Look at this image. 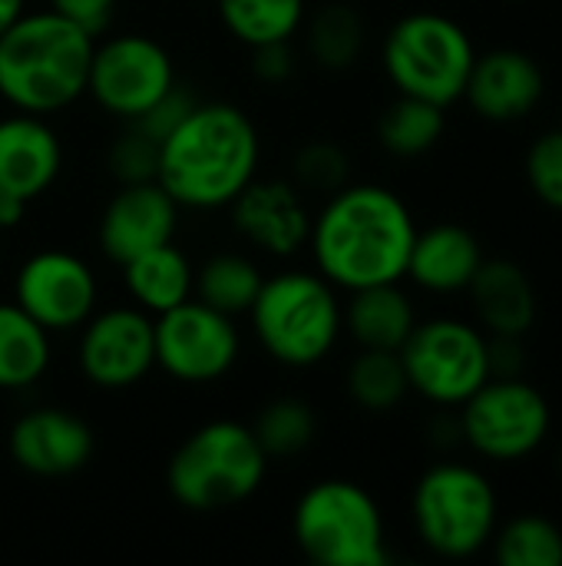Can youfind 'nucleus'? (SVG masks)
Masks as SVG:
<instances>
[{
	"label": "nucleus",
	"instance_id": "obj_27",
	"mask_svg": "<svg viewBox=\"0 0 562 566\" xmlns=\"http://www.w3.org/2000/svg\"><path fill=\"white\" fill-rule=\"evenodd\" d=\"M344 395L364 415H394L411 395L401 355L384 348H358L344 368Z\"/></svg>",
	"mask_w": 562,
	"mask_h": 566
},
{
	"label": "nucleus",
	"instance_id": "obj_30",
	"mask_svg": "<svg viewBox=\"0 0 562 566\" xmlns=\"http://www.w3.org/2000/svg\"><path fill=\"white\" fill-rule=\"evenodd\" d=\"M252 431L268 461H291L318 441V411L301 395H278L262 405Z\"/></svg>",
	"mask_w": 562,
	"mask_h": 566
},
{
	"label": "nucleus",
	"instance_id": "obj_37",
	"mask_svg": "<svg viewBox=\"0 0 562 566\" xmlns=\"http://www.w3.org/2000/svg\"><path fill=\"white\" fill-rule=\"evenodd\" d=\"M490 378H523L527 375V345L520 335H487Z\"/></svg>",
	"mask_w": 562,
	"mask_h": 566
},
{
	"label": "nucleus",
	"instance_id": "obj_41",
	"mask_svg": "<svg viewBox=\"0 0 562 566\" xmlns=\"http://www.w3.org/2000/svg\"><path fill=\"white\" fill-rule=\"evenodd\" d=\"M3 235H7V226L0 222V242H3Z\"/></svg>",
	"mask_w": 562,
	"mask_h": 566
},
{
	"label": "nucleus",
	"instance_id": "obj_13",
	"mask_svg": "<svg viewBox=\"0 0 562 566\" xmlns=\"http://www.w3.org/2000/svg\"><path fill=\"white\" fill-rule=\"evenodd\" d=\"M76 368L96 391H129L156 371V318L142 308H96L76 328Z\"/></svg>",
	"mask_w": 562,
	"mask_h": 566
},
{
	"label": "nucleus",
	"instance_id": "obj_19",
	"mask_svg": "<svg viewBox=\"0 0 562 566\" xmlns=\"http://www.w3.org/2000/svg\"><path fill=\"white\" fill-rule=\"evenodd\" d=\"M63 139L46 116H0V196L33 206L63 176Z\"/></svg>",
	"mask_w": 562,
	"mask_h": 566
},
{
	"label": "nucleus",
	"instance_id": "obj_23",
	"mask_svg": "<svg viewBox=\"0 0 562 566\" xmlns=\"http://www.w3.org/2000/svg\"><path fill=\"white\" fill-rule=\"evenodd\" d=\"M298 36L305 46V60L315 63L321 73H348L361 63L368 50V20L351 0H325L318 7H308Z\"/></svg>",
	"mask_w": 562,
	"mask_h": 566
},
{
	"label": "nucleus",
	"instance_id": "obj_24",
	"mask_svg": "<svg viewBox=\"0 0 562 566\" xmlns=\"http://www.w3.org/2000/svg\"><path fill=\"white\" fill-rule=\"evenodd\" d=\"M119 272H123L126 298L136 308L149 312L152 318L189 302L195 289V262L176 242L156 245L129 259L126 265H119Z\"/></svg>",
	"mask_w": 562,
	"mask_h": 566
},
{
	"label": "nucleus",
	"instance_id": "obj_3",
	"mask_svg": "<svg viewBox=\"0 0 562 566\" xmlns=\"http://www.w3.org/2000/svg\"><path fill=\"white\" fill-rule=\"evenodd\" d=\"M96 36L63 13L26 10L0 33V99L30 116H56L86 96Z\"/></svg>",
	"mask_w": 562,
	"mask_h": 566
},
{
	"label": "nucleus",
	"instance_id": "obj_12",
	"mask_svg": "<svg viewBox=\"0 0 562 566\" xmlns=\"http://www.w3.org/2000/svg\"><path fill=\"white\" fill-rule=\"evenodd\" d=\"M242 348L238 322L199 298L156 315V368L179 385L202 388L229 378Z\"/></svg>",
	"mask_w": 562,
	"mask_h": 566
},
{
	"label": "nucleus",
	"instance_id": "obj_39",
	"mask_svg": "<svg viewBox=\"0 0 562 566\" xmlns=\"http://www.w3.org/2000/svg\"><path fill=\"white\" fill-rule=\"evenodd\" d=\"M30 10V0H0V33Z\"/></svg>",
	"mask_w": 562,
	"mask_h": 566
},
{
	"label": "nucleus",
	"instance_id": "obj_5",
	"mask_svg": "<svg viewBox=\"0 0 562 566\" xmlns=\"http://www.w3.org/2000/svg\"><path fill=\"white\" fill-rule=\"evenodd\" d=\"M252 424L215 418L189 431L166 461V491L189 514H219L252 501L268 478Z\"/></svg>",
	"mask_w": 562,
	"mask_h": 566
},
{
	"label": "nucleus",
	"instance_id": "obj_32",
	"mask_svg": "<svg viewBox=\"0 0 562 566\" xmlns=\"http://www.w3.org/2000/svg\"><path fill=\"white\" fill-rule=\"evenodd\" d=\"M351 176H354L351 153L338 139H328V136L305 139L288 159V179L305 196L325 199V196L338 192L341 186H348Z\"/></svg>",
	"mask_w": 562,
	"mask_h": 566
},
{
	"label": "nucleus",
	"instance_id": "obj_11",
	"mask_svg": "<svg viewBox=\"0 0 562 566\" xmlns=\"http://www.w3.org/2000/svg\"><path fill=\"white\" fill-rule=\"evenodd\" d=\"M176 83L179 70L169 46L149 33L123 30L93 46L86 96L116 123H136Z\"/></svg>",
	"mask_w": 562,
	"mask_h": 566
},
{
	"label": "nucleus",
	"instance_id": "obj_9",
	"mask_svg": "<svg viewBox=\"0 0 562 566\" xmlns=\"http://www.w3.org/2000/svg\"><path fill=\"white\" fill-rule=\"evenodd\" d=\"M407 385L434 408L457 411L487 378V332L477 322L437 315L414 325L401 345Z\"/></svg>",
	"mask_w": 562,
	"mask_h": 566
},
{
	"label": "nucleus",
	"instance_id": "obj_14",
	"mask_svg": "<svg viewBox=\"0 0 562 566\" xmlns=\"http://www.w3.org/2000/svg\"><path fill=\"white\" fill-rule=\"evenodd\" d=\"M10 298L50 335H73L99 308V275L70 249H36L17 265Z\"/></svg>",
	"mask_w": 562,
	"mask_h": 566
},
{
	"label": "nucleus",
	"instance_id": "obj_29",
	"mask_svg": "<svg viewBox=\"0 0 562 566\" xmlns=\"http://www.w3.org/2000/svg\"><path fill=\"white\" fill-rule=\"evenodd\" d=\"M262 282L265 272L248 252H212L202 265H195L192 298L238 318L252 308Z\"/></svg>",
	"mask_w": 562,
	"mask_h": 566
},
{
	"label": "nucleus",
	"instance_id": "obj_38",
	"mask_svg": "<svg viewBox=\"0 0 562 566\" xmlns=\"http://www.w3.org/2000/svg\"><path fill=\"white\" fill-rule=\"evenodd\" d=\"M46 7L56 10V13H63L66 20L79 23L93 36H99V33L109 30L119 0H46Z\"/></svg>",
	"mask_w": 562,
	"mask_h": 566
},
{
	"label": "nucleus",
	"instance_id": "obj_22",
	"mask_svg": "<svg viewBox=\"0 0 562 566\" xmlns=\"http://www.w3.org/2000/svg\"><path fill=\"white\" fill-rule=\"evenodd\" d=\"M417 305L401 282L368 285L348 292L344 302V335L358 348H384L401 352L407 335L417 325Z\"/></svg>",
	"mask_w": 562,
	"mask_h": 566
},
{
	"label": "nucleus",
	"instance_id": "obj_1",
	"mask_svg": "<svg viewBox=\"0 0 562 566\" xmlns=\"http://www.w3.org/2000/svg\"><path fill=\"white\" fill-rule=\"evenodd\" d=\"M417 219L401 192L381 182H348L311 212L305 252L338 292L404 282Z\"/></svg>",
	"mask_w": 562,
	"mask_h": 566
},
{
	"label": "nucleus",
	"instance_id": "obj_42",
	"mask_svg": "<svg viewBox=\"0 0 562 566\" xmlns=\"http://www.w3.org/2000/svg\"><path fill=\"white\" fill-rule=\"evenodd\" d=\"M503 3H527V0H503Z\"/></svg>",
	"mask_w": 562,
	"mask_h": 566
},
{
	"label": "nucleus",
	"instance_id": "obj_28",
	"mask_svg": "<svg viewBox=\"0 0 562 566\" xmlns=\"http://www.w3.org/2000/svg\"><path fill=\"white\" fill-rule=\"evenodd\" d=\"M222 30L245 50L285 43L301 33L308 0H215Z\"/></svg>",
	"mask_w": 562,
	"mask_h": 566
},
{
	"label": "nucleus",
	"instance_id": "obj_4",
	"mask_svg": "<svg viewBox=\"0 0 562 566\" xmlns=\"http://www.w3.org/2000/svg\"><path fill=\"white\" fill-rule=\"evenodd\" d=\"M245 318L255 345L291 371L328 361L344 335L341 292L315 269H278L265 275Z\"/></svg>",
	"mask_w": 562,
	"mask_h": 566
},
{
	"label": "nucleus",
	"instance_id": "obj_8",
	"mask_svg": "<svg viewBox=\"0 0 562 566\" xmlns=\"http://www.w3.org/2000/svg\"><path fill=\"white\" fill-rule=\"evenodd\" d=\"M477 46L470 30L441 10H411L397 17L381 40V66L388 83L427 103L450 109L464 99Z\"/></svg>",
	"mask_w": 562,
	"mask_h": 566
},
{
	"label": "nucleus",
	"instance_id": "obj_35",
	"mask_svg": "<svg viewBox=\"0 0 562 566\" xmlns=\"http://www.w3.org/2000/svg\"><path fill=\"white\" fill-rule=\"evenodd\" d=\"M195 103H199V96L192 93V86L189 83H176L162 99H156L139 119H136V126L146 133V136H152L156 143H162L192 109H195Z\"/></svg>",
	"mask_w": 562,
	"mask_h": 566
},
{
	"label": "nucleus",
	"instance_id": "obj_7",
	"mask_svg": "<svg viewBox=\"0 0 562 566\" xmlns=\"http://www.w3.org/2000/svg\"><path fill=\"white\" fill-rule=\"evenodd\" d=\"M291 541L318 566H384L388 524L378 497L348 478L308 484L291 507Z\"/></svg>",
	"mask_w": 562,
	"mask_h": 566
},
{
	"label": "nucleus",
	"instance_id": "obj_6",
	"mask_svg": "<svg viewBox=\"0 0 562 566\" xmlns=\"http://www.w3.org/2000/svg\"><path fill=\"white\" fill-rule=\"evenodd\" d=\"M411 527L427 554L474 560L500 527V494L477 464L437 461L411 491Z\"/></svg>",
	"mask_w": 562,
	"mask_h": 566
},
{
	"label": "nucleus",
	"instance_id": "obj_2",
	"mask_svg": "<svg viewBox=\"0 0 562 566\" xmlns=\"http://www.w3.org/2000/svg\"><path fill=\"white\" fill-rule=\"evenodd\" d=\"M262 133L229 99H199L195 109L159 143L156 182L185 212H219L258 179Z\"/></svg>",
	"mask_w": 562,
	"mask_h": 566
},
{
	"label": "nucleus",
	"instance_id": "obj_25",
	"mask_svg": "<svg viewBox=\"0 0 562 566\" xmlns=\"http://www.w3.org/2000/svg\"><path fill=\"white\" fill-rule=\"evenodd\" d=\"M53 365V335L30 318L13 298L0 302V391L20 395L36 388Z\"/></svg>",
	"mask_w": 562,
	"mask_h": 566
},
{
	"label": "nucleus",
	"instance_id": "obj_31",
	"mask_svg": "<svg viewBox=\"0 0 562 566\" xmlns=\"http://www.w3.org/2000/svg\"><path fill=\"white\" fill-rule=\"evenodd\" d=\"M490 551L500 566H562V531L543 514H517L500 521Z\"/></svg>",
	"mask_w": 562,
	"mask_h": 566
},
{
	"label": "nucleus",
	"instance_id": "obj_34",
	"mask_svg": "<svg viewBox=\"0 0 562 566\" xmlns=\"http://www.w3.org/2000/svg\"><path fill=\"white\" fill-rule=\"evenodd\" d=\"M527 186L553 212H562V126L540 133L527 149Z\"/></svg>",
	"mask_w": 562,
	"mask_h": 566
},
{
	"label": "nucleus",
	"instance_id": "obj_10",
	"mask_svg": "<svg viewBox=\"0 0 562 566\" xmlns=\"http://www.w3.org/2000/svg\"><path fill=\"white\" fill-rule=\"evenodd\" d=\"M464 444L494 464H517L533 458L550 431L553 408L550 398L523 378H487L460 408Z\"/></svg>",
	"mask_w": 562,
	"mask_h": 566
},
{
	"label": "nucleus",
	"instance_id": "obj_21",
	"mask_svg": "<svg viewBox=\"0 0 562 566\" xmlns=\"http://www.w3.org/2000/svg\"><path fill=\"white\" fill-rule=\"evenodd\" d=\"M477 325L487 335L527 338L537 325V289L527 269L513 259H484L474 282L467 285Z\"/></svg>",
	"mask_w": 562,
	"mask_h": 566
},
{
	"label": "nucleus",
	"instance_id": "obj_33",
	"mask_svg": "<svg viewBox=\"0 0 562 566\" xmlns=\"http://www.w3.org/2000/svg\"><path fill=\"white\" fill-rule=\"evenodd\" d=\"M103 166L116 186L152 182L159 172V143L152 136H146L136 123H123L116 139L106 146Z\"/></svg>",
	"mask_w": 562,
	"mask_h": 566
},
{
	"label": "nucleus",
	"instance_id": "obj_40",
	"mask_svg": "<svg viewBox=\"0 0 562 566\" xmlns=\"http://www.w3.org/2000/svg\"><path fill=\"white\" fill-rule=\"evenodd\" d=\"M556 468H560V478H562V444H560V454H556Z\"/></svg>",
	"mask_w": 562,
	"mask_h": 566
},
{
	"label": "nucleus",
	"instance_id": "obj_18",
	"mask_svg": "<svg viewBox=\"0 0 562 566\" xmlns=\"http://www.w3.org/2000/svg\"><path fill=\"white\" fill-rule=\"evenodd\" d=\"M547 96V73L540 60L517 46L477 53L464 86V99L484 123L510 126L537 113Z\"/></svg>",
	"mask_w": 562,
	"mask_h": 566
},
{
	"label": "nucleus",
	"instance_id": "obj_36",
	"mask_svg": "<svg viewBox=\"0 0 562 566\" xmlns=\"http://www.w3.org/2000/svg\"><path fill=\"white\" fill-rule=\"evenodd\" d=\"M248 53H252V60H248L252 80L262 83V86H285L298 73V63H301V56L295 50V40L265 43V46H255Z\"/></svg>",
	"mask_w": 562,
	"mask_h": 566
},
{
	"label": "nucleus",
	"instance_id": "obj_17",
	"mask_svg": "<svg viewBox=\"0 0 562 566\" xmlns=\"http://www.w3.org/2000/svg\"><path fill=\"white\" fill-rule=\"evenodd\" d=\"M179 216V202L156 179L116 186L96 219V249L106 262L126 265L156 245L176 242Z\"/></svg>",
	"mask_w": 562,
	"mask_h": 566
},
{
	"label": "nucleus",
	"instance_id": "obj_26",
	"mask_svg": "<svg viewBox=\"0 0 562 566\" xmlns=\"http://www.w3.org/2000/svg\"><path fill=\"white\" fill-rule=\"evenodd\" d=\"M378 143L394 159H421L447 133V109L417 96L397 93L378 116Z\"/></svg>",
	"mask_w": 562,
	"mask_h": 566
},
{
	"label": "nucleus",
	"instance_id": "obj_15",
	"mask_svg": "<svg viewBox=\"0 0 562 566\" xmlns=\"http://www.w3.org/2000/svg\"><path fill=\"white\" fill-rule=\"evenodd\" d=\"M7 454L17 471L60 481L79 474L96 454V434L86 418L60 405H36L13 418L7 431Z\"/></svg>",
	"mask_w": 562,
	"mask_h": 566
},
{
	"label": "nucleus",
	"instance_id": "obj_20",
	"mask_svg": "<svg viewBox=\"0 0 562 566\" xmlns=\"http://www.w3.org/2000/svg\"><path fill=\"white\" fill-rule=\"evenodd\" d=\"M484 259V245L467 226L434 222L427 229H417L404 279L431 295H460L474 282Z\"/></svg>",
	"mask_w": 562,
	"mask_h": 566
},
{
	"label": "nucleus",
	"instance_id": "obj_16",
	"mask_svg": "<svg viewBox=\"0 0 562 566\" xmlns=\"http://www.w3.org/2000/svg\"><path fill=\"white\" fill-rule=\"evenodd\" d=\"M308 196L285 179H252L229 206L232 232L258 255L288 262L308 245L311 232Z\"/></svg>",
	"mask_w": 562,
	"mask_h": 566
}]
</instances>
